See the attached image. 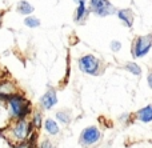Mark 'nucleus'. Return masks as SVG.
<instances>
[{"label":"nucleus","mask_w":152,"mask_h":148,"mask_svg":"<svg viewBox=\"0 0 152 148\" xmlns=\"http://www.w3.org/2000/svg\"><path fill=\"white\" fill-rule=\"evenodd\" d=\"M8 106H10L11 116L18 120L26 119L28 116V114L31 112V103L19 93H15L13 96H11L8 99Z\"/></svg>","instance_id":"1"},{"label":"nucleus","mask_w":152,"mask_h":148,"mask_svg":"<svg viewBox=\"0 0 152 148\" xmlns=\"http://www.w3.org/2000/svg\"><path fill=\"white\" fill-rule=\"evenodd\" d=\"M79 67L87 75H97L100 69V61L94 55H84L79 59Z\"/></svg>","instance_id":"2"},{"label":"nucleus","mask_w":152,"mask_h":148,"mask_svg":"<svg viewBox=\"0 0 152 148\" xmlns=\"http://www.w3.org/2000/svg\"><path fill=\"white\" fill-rule=\"evenodd\" d=\"M152 48V35L139 36L134 43V56L135 58H143Z\"/></svg>","instance_id":"3"},{"label":"nucleus","mask_w":152,"mask_h":148,"mask_svg":"<svg viewBox=\"0 0 152 148\" xmlns=\"http://www.w3.org/2000/svg\"><path fill=\"white\" fill-rule=\"evenodd\" d=\"M100 139H102V132L96 127H87L80 135V144L86 147L95 146L100 141Z\"/></svg>","instance_id":"4"},{"label":"nucleus","mask_w":152,"mask_h":148,"mask_svg":"<svg viewBox=\"0 0 152 148\" xmlns=\"http://www.w3.org/2000/svg\"><path fill=\"white\" fill-rule=\"evenodd\" d=\"M31 123H28L26 119H20L16 122V124L12 128V135L16 140L23 141L28 138L29 132H31Z\"/></svg>","instance_id":"5"},{"label":"nucleus","mask_w":152,"mask_h":148,"mask_svg":"<svg viewBox=\"0 0 152 148\" xmlns=\"http://www.w3.org/2000/svg\"><path fill=\"white\" fill-rule=\"evenodd\" d=\"M91 11L99 16H108L115 13V8L108 0H91Z\"/></svg>","instance_id":"6"},{"label":"nucleus","mask_w":152,"mask_h":148,"mask_svg":"<svg viewBox=\"0 0 152 148\" xmlns=\"http://www.w3.org/2000/svg\"><path fill=\"white\" fill-rule=\"evenodd\" d=\"M40 103H42V106H43V108H44V109H51L53 106H56V103H58L56 91L52 90V88H51V90H48L47 92L42 96Z\"/></svg>","instance_id":"7"},{"label":"nucleus","mask_w":152,"mask_h":148,"mask_svg":"<svg viewBox=\"0 0 152 148\" xmlns=\"http://www.w3.org/2000/svg\"><path fill=\"white\" fill-rule=\"evenodd\" d=\"M16 93V88L12 83L10 82H3L0 83V98L10 99L11 96H13Z\"/></svg>","instance_id":"8"},{"label":"nucleus","mask_w":152,"mask_h":148,"mask_svg":"<svg viewBox=\"0 0 152 148\" xmlns=\"http://www.w3.org/2000/svg\"><path fill=\"white\" fill-rule=\"evenodd\" d=\"M118 16L126 27H132V24H134V12L131 9H119Z\"/></svg>","instance_id":"9"},{"label":"nucleus","mask_w":152,"mask_h":148,"mask_svg":"<svg viewBox=\"0 0 152 148\" xmlns=\"http://www.w3.org/2000/svg\"><path fill=\"white\" fill-rule=\"evenodd\" d=\"M136 117H137V120H140L143 123L152 122V106L143 107L142 109H139L136 112Z\"/></svg>","instance_id":"10"},{"label":"nucleus","mask_w":152,"mask_h":148,"mask_svg":"<svg viewBox=\"0 0 152 148\" xmlns=\"http://www.w3.org/2000/svg\"><path fill=\"white\" fill-rule=\"evenodd\" d=\"M44 128L45 131H47L50 135H58L59 132H60V128H59L58 123L55 122V120L52 119H47L44 122Z\"/></svg>","instance_id":"11"},{"label":"nucleus","mask_w":152,"mask_h":148,"mask_svg":"<svg viewBox=\"0 0 152 148\" xmlns=\"http://www.w3.org/2000/svg\"><path fill=\"white\" fill-rule=\"evenodd\" d=\"M88 13H89V9L86 8V4H79L77 9H76V16H75L76 21H77V23H81L83 20H86Z\"/></svg>","instance_id":"12"},{"label":"nucleus","mask_w":152,"mask_h":148,"mask_svg":"<svg viewBox=\"0 0 152 148\" xmlns=\"http://www.w3.org/2000/svg\"><path fill=\"white\" fill-rule=\"evenodd\" d=\"M18 11L21 13V15H31V13L34 12V7H32L28 1L21 0V1L18 4Z\"/></svg>","instance_id":"13"},{"label":"nucleus","mask_w":152,"mask_h":148,"mask_svg":"<svg viewBox=\"0 0 152 148\" xmlns=\"http://www.w3.org/2000/svg\"><path fill=\"white\" fill-rule=\"evenodd\" d=\"M56 117L60 123L63 124H68L71 122V112L67 111V109H63V111H58L56 112Z\"/></svg>","instance_id":"14"},{"label":"nucleus","mask_w":152,"mask_h":148,"mask_svg":"<svg viewBox=\"0 0 152 148\" xmlns=\"http://www.w3.org/2000/svg\"><path fill=\"white\" fill-rule=\"evenodd\" d=\"M124 68H126L127 71L129 72V74L135 75V76H139V75L142 74V68H140V67L137 66L136 63H127Z\"/></svg>","instance_id":"15"},{"label":"nucleus","mask_w":152,"mask_h":148,"mask_svg":"<svg viewBox=\"0 0 152 148\" xmlns=\"http://www.w3.org/2000/svg\"><path fill=\"white\" fill-rule=\"evenodd\" d=\"M24 24L27 27H29V28H36V27L40 26V20L37 17H34V16H28L24 20Z\"/></svg>","instance_id":"16"},{"label":"nucleus","mask_w":152,"mask_h":148,"mask_svg":"<svg viewBox=\"0 0 152 148\" xmlns=\"http://www.w3.org/2000/svg\"><path fill=\"white\" fill-rule=\"evenodd\" d=\"M32 125H35L36 128H40L42 127V114L40 112H35L34 117H32Z\"/></svg>","instance_id":"17"},{"label":"nucleus","mask_w":152,"mask_h":148,"mask_svg":"<svg viewBox=\"0 0 152 148\" xmlns=\"http://www.w3.org/2000/svg\"><path fill=\"white\" fill-rule=\"evenodd\" d=\"M111 50L113 51V52H118V51H120L121 50V43H119V42H112L111 43Z\"/></svg>","instance_id":"18"},{"label":"nucleus","mask_w":152,"mask_h":148,"mask_svg":"<svg viewBox=\"0 0 152 148\" xmlns=\"http://www.w3.org/2000/svg\"><path fill=\"white\" fill-rule=\"evenodd\" d=\"M42 148H55L52 146V143H51V141H48V140H44L42 143Z\"/></svg>","instance_id":"19"},{"label":"nucleus","mask_w":152,"mask_h":148,"mask_svg":"<svg viewBox=\"0 0 152 148\" xmlns=\"http://www.w3.org/2000/svg\"><path fill=\"white\" fill-rule=\"evenodd\" d=\"M147 82H148V85L152 88V72L150 75H148V77H147Z\"/></svg>","instance_id":"20"},{"label":"nucleus","mask_w":152,"mask_h":148,"mask_svg":"<svg viewBox=\"0 0 152 148\" xmlns=\"http://www.w3.org/2000/svg\"><path fill=\"white\" fill-rule=\"evenodd\" d=\"M18 148H31V146H29L28 143H24V144H20Z\"/></svg>","instance_id":"21"},{"label":"nucleus","mask_w":152,"mask_h":148,"mask_svg":"<svg viewBox=\"0 0 152 148\" xmlns=\"http://www.w3.org/2000/svg\"><path fill=\"white\" fill-rule=\"evenodd\" d=\"M74 1L77 4H86V0H74Z\"/></svg>","instance_id":"22"}]
</instances>
